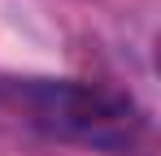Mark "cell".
<instances>
[{
	"label": "cell",
	"instance_id": "6da1fadb",
	"mask_svg": "<svg viewBox=\"0 0 161 156\" xmlns=\"http://www.w3.org/2000/svg\"><path fill=\"white\" fill-rule=\"evenodd\" d=\"M0 104L13 117H22L31 130L79 148L122 152L144 134V108L122 87H109V82L0 78Z\"/></svg>",
	"mask_w": 161,
	"mask_h": 156
}]
</instances>
